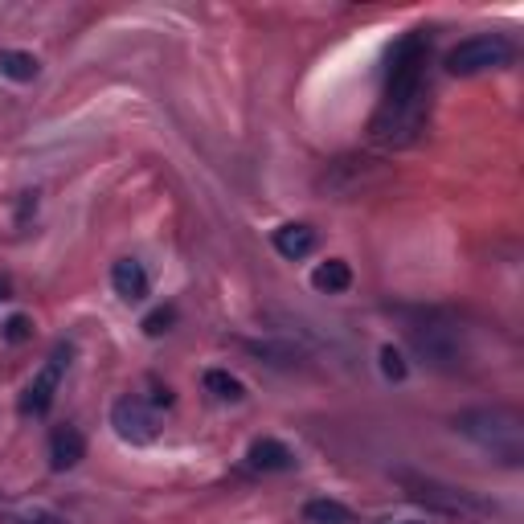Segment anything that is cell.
I'll return each mask as SVG.
<instances>
[{"label": "cell", "instance_id": "1", "mask_svg": "<svg viewBox=\"0 0 524 524\" xmlns=\"http://www.w3.org/2000/svg\"><path fill=\"white\" fill-rule=\"evenodd\" d=\"M455 430L463 434V439H471L475 447L492 451L508 467H516L524 459V422L512 410H500V406H492V410H463L455 418Z\"/></svg>", "mask_w": 524, "mask_h": 524}, {"label": "cell", "instance_id": "2", "mask_svg": "<svg viewBox=\"0 0 524 524\" xmlns=\"http://www.w3.org/2000/svg\"><path fill=\"white\" fill-rule=\"evenodd\" d=\"M406 340H410L414 353L439 373H459L463 361H467L459 328L439 312H414L406 320Z\"/></svg>", "mask_w": 524, "mask_h": 524}, {"label": "cell", "instance_id": "3", "mask_svg": "<svg viewBox=\"0 0 524 524\" xmlns=\"http://www.w3.org/2000/svg\"><path fill=\"white\" fill-rule=\"evenodd\" d=\"M422 127H426V95L410 103H381L369 123V136L381 148H406L422 136Z\"/></svg>", "mask_w": 524, "mask_h": 524}, {"label": "cell", "instance_id": "4", "mask_svg": "<svg viewBox=\"0 0 524 524\" xmlns=\"http://www.w3.org/2000/svg\"><path fill=\"white\" fill-rule=\"evenodd\" d=\"M508 58H512V46H508V41L484 33V37L459 41V46L447 54V70H451L455 78H471V74H484V70L508 66Z\"/></svg>", "mask_w": 524, "mask_h": 524}, {"label": "cell", "instance_id": "5", "mask_svg": "<svg viewBox=\"0 0 524 524\" xmlns=\"http://www.w3.org/2000/svg\"><path fill=\"white\" fill-rule=\"evenodd\" d=\"M398 479L410 492V500L430 504L439 512H488V504L467 488H447V484H439V479H422V475H410V471H398Z\"/></svg>", "mask_w": 524, "mask_h": 524}, {"label": "cell", "instance_id": "6", "mask_svg": "<svg viewBox=\"0 0 524 524\" xmlns=\"http://www.w3.org/2000/svg\"><path fill=\"white\" fill-rule=\"evenodd\" d=\"M111 426H115V434L123 443H136V447L156 439V414L148 410L144 398H119L111 406Z\"/></svg>", "mask_w": 524, "mask_h": 524}, {"label": "cell", "instance_id": "7", "mask_svg": "<svg viewBox=\"0 0 524 524\" xmlns=\"http://www.w3.org/2000/svg\"><path fill=\"white\" fill-rule=\"evenodd\" d=\"M66 365H70V348H58V353H54L46 365H41V373L29 381L25 398H21V414H46V410L54 406V393H58V385H62Z\"/></svg>", "mask_w": 524, "mask_h": 524}, {"label": "cell", "instance_id": "8", "mask_svg": "<svg viewBox=\"0 0 524 524\" xmlns=\"http://www.w3.org/2000/svg\"><path fill=\"white\" fill-rule=\"evenodd\" d=\"M86 455V439L78 434V426H58L50 434V467L54 471H74Z\"/></svg>", "mask_w": 524, "mask_h": 524}, {"label": "cell", "instance_id": "9", "mask_svg": "<svg viewBox=\"0 0 524 524\" xmlns=\"http://www.w3.org/2000/svg\"><path fill=\"white\" fill-rule=\"evenodd\" d=\"M111 287H115L119 299L140 303L148 295V271L140 267L136 258H123V262H115V271H111Z\"/></svg>", "mask_w": 524, "mask_h": 524}, {"label": "cell", "instance_id": "10", "mask_svg": "<svg viewBox=\"0 0 524 524\" xmlns=\"http://www.w3.org/2000/svg\"><path fill=\"white\" fill-rule=\"evenodd\" d=\"M250 467H258V471H291L295 451L283 447L279 439H254L250 443Z\"/></svg>", "mask_w": 524, "mask_h": 524}, {"label": "cell", "instance_id": "11", "mask_svg": "<svg viewBox=\"0 0 524 524\" xmlns=\"http://www.w3.org/2000/svg\"><path fill=\"white\" fill-rule=\"evenodd\" d=\"M275 250L283 254V258H308L312 250H316V230L312 226H279L275 230Z\"/></svg>", "mask_w": 524, "mask_h": 524}, {"label": "cell", "instance_id": "12", "mask_svg": "<svg viewBox=\"0 0 524 524\" xmlns=\"http://www.w3.org/2000/svg\"><path fill=\"white\" fill-rule=\"evenodd\" d=\"M348 283H353V271H348V262H340V258L320 262L316 275H312V287H316V291H328V295L348 291Z\"/></svg>", "mask_w": 524, "mask_h": 524}, {"label": "cell", "instance_id": "13", "mask_svg": "<svg viewBox=\"0 0 524 524\" xmlns=\"http://www.w3.org/2000/svg\"><path fill=\"white\" fill-rule=\"evenodd\" d=\"M303 524H357V516L336 500H308L303 504Z\"/></svg>", "mask_w": 524, "mask_h": 524}, {"label": "cell", "instance_id": "14", "mask_svg": "<svg viewBox=\"0 0 524 524\" xmlns=\"http://www.w3.org/2000/svg\"><path fill=\"white\" fill-rule=\"evenodd\" d=\"M37 58L25 50H0V74L13 78V82H33L37 78Z\"/></svg>", "mask_w": 524, "mask_h": 524}, {"label": "cell", "instance_id": "15", "mask_svg": "<svg viewBox=\"0 0 524 524\" xmlns=\"http://www.w3.org/2000/svg\"><path fill=\"white\" fill-rule=\"evenodd\" d=\"M205 389L213 393L217 402H242V398H246L242 381H238V377H230L226 369H209V373H205Z\"/></svg>", "mask_w": 524, "mask_h": 524}, {"label": "cell", "instance_id": "16", "mask_svg": "<svg viewBox=\"0 0 524 524\" xmlns=\"http://www.w3.org/2000/svg\"><path fill=\"white\" fill-rule=\"evenodd\" d=\"M381 373L389 377V381H402L406 377V361H402V353H398V348H381Z\"/></svg>", "mask_w": 524, "mask_h": 524}, {"label": "cell", "instance_id": "17", "mask_svg": "<svg viewBox=\"0 0 524 524\" xmlns=\"http://www.w3.org/2000/svg\"><path fill=\"white\" fill-rule=\"evenodd\" d=\"M172 320H177V316H172V308H160V312H152V316L144 320V332H148V336H160V332H168Z\"/></svg>", "mask_w": 524, "mask_h": 524}, {"label": "cell", "instance_id": "18", "mask_svg": "<svg viewBox=\"0 0 524 524\" xmlns=\"http://www.w3.org/2000/svg\"><path fill=\"white\" fill-rule=\"evenodd\" d=\"M29 332H33V324H29L25 316H13V320L5 324V340H9V344H21V340H29Z\"/></svg>", "mask_w": 524, "mask_h": 524}, {"label": "cell", "instance_id": "19", "mask_svg": "<svg viewBox=\"0 0 524 524\" xmlns=\"http://www.w3.org/2000/svg\"><path fill=\"white\" fill-rule=\"evenodd\" d=\"M0 299H9V287H5V279H0Z\"/></svg>", "mask_w": 524, "mask_h": 524}, {"label": "cell", "instance_id": "20", "mask_svg": "<svg viewBox=\"0 0 524 524\" xmlns=\"http://www.w3.org/2000/svg\"><path fill=\"white\" fill-rule=\"evenodd\" d=\"M402 524H418V520H402Z\"/></svg>", "mask_w": 524, "mask_h": 524}]
</instances>
